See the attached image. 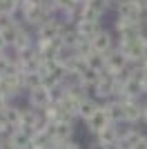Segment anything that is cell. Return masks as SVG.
<instances>
[{"instance_id":"ac0fdd59","label":"cell","mask_w":147,"mask_h":149,"mask_svg":"<svg viewBox=\"0 0 147 149\" xmlns=\"http://www.w3.org/2000/svg\"><path fill=\"white\" fill-rule=\"evenodd\" d=\"M0 9L11 18V16H18V9H20V0H0Z\"/></svg>"},{"instance_id":"f546056e","label":"cell","mask_w":147,"mask_h":149,"mask_svg":"<svg viewBox=\"0 0 147 149\" xmlns=\"http://www.w3.org/2000/svg\"><path fill=\"white\" fill-rule=\"evenodd\" d=\"M116 2H118V0H111V5H116Z\"/></svg>"},{"instance_id":"277c9868","label":"cell","mask_w":147,"mask_h":149,"mask_svg":"<svg viewBox=\"0 0 147 149\" xmlns=\"http://www.w3.org/2000/svg\"><path fill=\"white\" fill-rule=\"evenodd\" d=\"M18 18L22 20L24 25L29 27V29H34L36 31L40 25H45L49 18H51V11H49L45 5H38V7H34V9H29V11H24V13H18Z\"/></svg>"},{"instance_id":"cb8c5ba5","label":"cell","mask_w":147,"mask_h":149,"mask_svg":"<svg viewBox=\"0 0 147 149\" xmlns=\"http://www.w3.org/2000/svg\"><path fill=\"white\" fill-rule=\"evenodd\" d=\"M7 47H9V45H7V42H5V38L0 36V54H2V51H5V49H7Z\"/></svg>"},{"instance_id":"e0dca14e","label":"cell","mask_w":147,"mask_h":149,"mask_svg":"<svg viewBox=\"0 0 147 149\" xmlns=\"http://www.w3.org/2000/svg\"><path fill=\"white\" fill-rule=\"evenodd\" d=\"M87 67L89 69H94V71H100V74H103L105 71V54H98V51H89V54H87Z\"/></svg>"},{"instance_id":"484cf974","label":"cell","mask_w":147,"mask_h":149,"mask_svg":"<svg viewBox=\"0 0 147 149\" xmlns=\"http://www.w3.org/2000/svg\"><path fill=\"white\" fill-rule=\"evenodd\" d=\"M7 18H9V16H7V13H5V11H2V9H0V22H5V20H7Z\"/></svg>"},{"instance_id":"3957f363","label":"cell","mask_w":147,"mask_h":149,"mask_svg":"<svg viewBox=\"0 0 147 149\" xmlns=\"http://www.w3.org/2000/svg\"><path fill=\"white\" fill-rule=\"evenodd\" d=\"M65 27L67 25L62 22L60 16H51L45 25H40L36 31H34V36H36V40H58L60 33L65 31Z\"/></svg>"},{"instance_id":"f1b7e54d","label":"cell","mask_w":147,"mask_h":149,"mask_svg":"<svg viewBox=\"0 0 147 149\" xmlns=\"http://www.w3.org/2000/svg\"><path fill=\"white\" fill-rule=\"evenodd\" d=\"M143 89H145V96H147V76H145V80H143Z\"/></svg>"},{"instance_id":"7402d4cb","label":"cell","mask_w":147,"mask_h":149,"mask_svg":"<svg viewBox=\"0 0 147 149\" xmlns=\"http://www.w3.org/2000/svg\"><path fill=\"white\" fill-rule=\"evenodd\" d=\"M132 149H147V134H145V131L141 134V138L134 143V147H132Z\"/></svg>"},{"instance_id":"d4e9b609","label":"cell","mask_w":147,"mask_h":149,"mask_svg":"<svg viewBox=\"0 0 147 149\" xmlns=\"http://www.w3.org/2000/svg\"><path fill=\"white\" fill-rule=\"evenodd\" d=\"M143 123L147 125V102H145V105H143Z\"/></svg>"},{"instance_id":"d6986e66","label":"cell","mask_w":147,"mask_h":149,"mask_svg":"<svg viewBox=\"0 0 147 149\" xmlns=\"http://www.w3.org/2000/svg\"><path fill=\"white\" fill-rule=\"evenodd\" d=\"M51 149H83L76 140H69V143H54Z\"/></svg>"},{"instance_id":"30bf717a","label":"cell","mask_w":147,"mask_h":149,"mask_svg":"<svg viewBox=\"0 0 147 149\" xmlns=\"http://www.w3.org/2000/svg\"><path fill=\"white\" fill-rule=\"evenodd\" d=\"M31 136H34V131L31 129H24V127H16V129H11V134H9V145H11V149H31L34 147V143H31Z\"/></svg>"},{"instance_id":"ba28073f","label":"cell","mask_w":147,"mask_h":149,"mask_svg":"<svg viewBox=\"0 0 147 149\" xmlns=\"http://www.w3.org/2000/svg\"><path fill=\"white\" fill-rule=\"evenodd\" d=\"M96 143L100 145L103 149H118V138H120V127L111 123L109 127H105L103 131H98L96 136Z\"/></svg>"},{"instance_id":"9a60e30c","label":"cell","mask_w":147,"mask_h":149,"mask_svg":"<svg viewBox=\"0 0 147 149\" xmlns=\"http://www.w3.org/2000/svg\"><path fill=\"white\" fill-rule=\"evenodd\" d=\"M74 29L78 31V36L80 38H85V40H92L94 36H96L98 31L103 29V22H94V20H85V18H80L76 25H74Z\"/></svg>"},{"instance_id":"2e32d148","label":"cell","mask_w":147,"mask_h":149,"mask_svg":"<svg viewBox=\"0 0 147 149\" xmlns=\"http://www.w3.org/2000/svg\"><path fill=\"white\" fill-rule=\"evenodd\" d=\"M0 116L9 123V127H11V129H16V127H20V120H22V107H18L16 102H11V105L7 107Z\"/></svg>"},{"instance_id":"6da1fadb","label":"cell","mask_w":147,"mask_h":149,"mask_svg":"<svg viewBox=\"0 0 147 149\" xmlns=\"http://www.w3.org/2000/svg\"><path fill=\"white\" fill-rule=\"evenodd\" d=\"M116 47L123 51V56L127 58L132 65H141L147 58V31L138 33L132 40H116Z\"/></svg>"},{"instance_id":"7c38bea8","label":"cell","mask_w":147,"mask_h":149,"mask_svg":"<svg viewBox=\"0 0 147 149\" xmlns=\"http://www.w3.org/2000/svg\"><path fill=\"white\" fill-rule=\"evenodd\" d=\"M125 105V125H138L143 123V105L145 100H129Z\"/></svg>"},{"instance_id":"8fae6325","label":"cell","mask_w":147,"mask_h":149,"mask_svg":"<svg viewBox=\"0 0 147 149\" xmlns=\"http://www.w3.org/2000/svg\"><path fill=\"white\" fill-rule=\"evenodd\" d=\"M109 125H111V120H109V116H107V109H105V105H100V109L94 113L92 118L85 120V129L96 136L98 131H103L105 127H109Z\"/></svg>"},{"instance_id":"8992f818","label":"cell","mask_w":147,"mask_h":149,"mask_svg":"<svg viewBox=\"0 0 147 149\" xmlns=\"http://www.w3.org/2000/svg\"><path fill=\"white\" fill-rule=\"evenodd\" d=\"M143 2L141 0H118L116 2V18H125L132 22H141Z\"/></svg>"},{"instance_id":"44dd1931","label":"cell","mask_w":147,"mask_h":149,"mask_svg":"<svg viewBox=\"0 0 147 149\" xmlns=\"http://www.w3.org/2000/svg\"><path fill=\"white\" fill-rule=\"evenodd\" d=\"M11 102H13V100H11V98H9V96H7V93H5V91H2V89H0V113L5 111L7 107L11 105Z\"/></svg>"},{"instance_id":"52a82bcc","label":"cell","mask_w":147,"mask_h":149,"mask_svg":"<svg viewBox=\"0 0 147 149\" xmlns=\"http://www.w3.org/2000/svg\"><path fill=\"white\" fill-rule=\"evenodd\" d=\"M89 45H92V49L98 51V54H107V51H111L116 47V33L111 29H105L103 27V29L89 40Z\"/></svg>"},{"instance_id":"7a4b0ae2","label":"cell","mask_w":147,"mask_h":149,"mask_svg":"<svg viewBox=\"0 0 147 149\" xmlns=\"http://www.w3.org/2000/svg\"><path fill=\"white\" fill-rule=\"evenodd\" d=\"M27 105L34 107V109H38V111H45L51 102H54V98H51V89L47 87V85H36V87L27 89Z\"/></svg>"},{"instance_id":"4fadbf2b","label":"cell","mask_w":147,"mask_h":149,"mask_svg":"<svg viewBox=\"0 0 147 149\" xmlns=\"http://www.w3.org/2000/svg\"><path fill=\"white\" fill-rule=\"evenodd\" d=\"M105 109H107V116L114 125H125V105H123L120 98H111L107 102H103Z\"/></svg>"},{"instance_id":"4316f807","label":"cell","mask_w":147,"mask_h":149,"mask_svg":"<svg viewBox=\"0 0 147 149\" xmlns=\"http://www.w3.org/2000/svg\"><path fill=\"white\" fill-rule=\"evenodd\" d=\"M141 69H143V71H145V76H147V58H145V60L141 62Z\"/></svg>"},{"instance_id":"5b68a950","label":"cell","mask_w":147,"mask_h":149,"mask_svg":"<svg viewBox=\"0 0 147 149\" xmlns=\"http://www.w3.org/2000/svg\"><path fill=\"white\" fill-rule=\"evenodd\" d=\"M49 134L54 143H69L74 140V118H62L49 125Z\"/></svg>"},{"instance_id":"5bb4252c","label":"cell","mask_w":147,"mask_h":149,"mask_svg":"<svg viewBox=\"0 0 147 149\" xmlns=\"http://www.w3.org/2000/svg\"><path fill=\"white\" fill-rule=\"evenodd\" d=\"M100 105H103V102H100V100H96L94 96H85V98L80 100V105H78V113H76V118L85 123L87 118H92L94 113L100 109Z\"/></svg>"},{"instance_id":"ffe728a7","label":"cell","mask_w":147,"mask_h":149,"mask_svg":"<svg viewBox=\"0 0 147 149\" xmlns=\"http://www.w3.org/2000/svg\"><path fill=\"white\" fill-rule=\"evenodd\" d=\"M9 134H11V127H9V123L0 116V140H2V138H7Z\"/></svg>"},{"instance_id":"9c48e42d","label":"cell","mask_w":147,"mask_h":149,"mask_svg":"<svg viewBox=\"0 0 147 149\" xmlns=\"http://www.w3.org/2000/svg\"><path fill=\"white\" fill-rule=\"evenodd\" d=\"M127 65H129L127 58L123 56V51L118 49V47H114L111 51H107V54H105V71H109V74L118 76L123 69L127 67Z\"/></svg>"},{"instance_id":"83f0119b","label":"cell","mask_w":147,"mask_h":149,"mask_svg":"<svg viewBox=\"0 0 147 149\" xmlns=\"http://www.w3.org/2000/svg\"><path fill=\"white\" fill-rule=\"evenodd\" d=\"M89 149H103V147H100V145H98V143H96V140H94V143H92V145H89Z\"/></svg>"},{"instance_id":"603a6c76","label":"cell","mask_w":147,"mask_h":149,"mask_svg":"<svg viewBox=\"0 0 147 149\" xmlns=\"http://www.w3.org/2000/svg\"><path fill=\"white\" fill-rule=\"evenodd\" d=\"M141 27L147 31V5L143 7V11H141Z\"/></svg>"}]
</instances>
